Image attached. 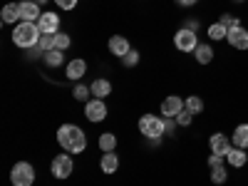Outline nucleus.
Returning a JSON list of instances; mask_svg holds the SVG:
<instances>
[{"mask_svg": "<svg viewBox=\"0 0 248 186\" xmlns=\"http://www.w3.org/2000/svg\"><path fill=\"white\" fill-rule=\"evenodd\" d=\"M57 144L67 154H82L87 149V137L77 124H62L57 129Z\"/></svg>", "mask_w": 248, "mask_h": 186, "instance_id": "nucleus-1", "label": "nucleus"}, {"mask_svg": "<svg viewBox=\"0 0 248 186\" xmlns=\"http://www.w3.org/2000/svg\"><path fill=\"white\" fill-rule=\"evenodd\" d=\"M40 28H37V23H25V20H20V23L15 25V30H13V43L17 45V47H23V50H30V47H35L37 43H40Z\"/></svg>", "mask_w": 248, "mask_h": 186, "instance_id": "nucleus-2", "label": "nucleus"}, {"mask_svg": "<svg viewBox=\"0 0 248 186\" xmlns=\"http://www.w3.org/2000/svg\"><path fill=\"white\" fill-rule=\"evenodd\" d=\"M139 132L147 137V139H161V137H167V132H164V117L141 114V119H139Z\"/></svg>", "mask_w": 248, "mask_h": 186, "instance_id": "nucleus-3", "label": "nucleus"}, {"mask_svg": "<svg viewBox=\"0 0 248 186\" xmlns=\"http://www.w3.org/2000/svg\"><path fill=\"white\" fill-rule=\"evenodd\" d=\"M10 181L13 186H32L35 184V169L30 161H17L13 171H10Z\"/></svg>", "mask_w": 248, "mask_h": 186, "instance_id": "nucleus-4", "label": "nucleus"}, {"mask_svg": "<svg viewBox=\"0 0 248 186\" xmlns=\"http://www.w3.org/2000/svg\"><path fill=\"white\" fill-rule=\"evenodd\" d=\"M174 47H176L179 52H194V50L199 47V35H196L194 30H186V28L176 30V35H174Z\"/></svg>", "mask_w": 248, "mask_h": 186, "instance_id": "nucleus-5", "label": "nucleus"}, {"mask_svg": "<svg viewBox=\"0 0 248 186\" xmlns=\"http://www.w3.org/2000/svg\"><path fill=\"white\" fill-rule=\"evenodd\" d=\"M72 169H75V161H72L70 154H57L50 164V171H52L55 179H67L72 174Z\"/></svg>", "mask_w": 248, "mask_h": 186, "instance_id": "nucleus-6", "label": "nucleus"}, {"mask_svg": "<svg viewBox=\"0 0 248 186\" xmlns=\"http://www.w3.org/2000/svg\"><path fill=\"white\" fill-rule=\"evenodd\" d=\"M85 117L94 124V122H102L107 117V105H105V99H97V97H92L87 105H85Z\"/></svg>", "mask_w": 248, "mask_h": 186, "instance_id": "nucleus-7", "label": "nucleus"}, {"mask_svg": "<svg viewBox=\"0 0 248 186\" xmlns=\"http://www.w3.org/2000/svg\"><path fill=\"white\" fill-rule=\"evenodd\" d=\"M231 139L226 137L223 132H216V134H211V139H209V149H211V154H218V156H226L231 152Z\"/></svg>", "mask_w": 248, "mask_h": 186, "instance_id": "nucleus-8", "label": "nucleus"}, {"mask_svg": "<svg viewBox=\"0 0 248 186\" xmlns=\"http://www.w3.org/2000/svg\"><path fill=\"white\" fill-rule=\"evenodd\" d=\"M226 43H229L233 50H248V30L241 28H231L229 35H226Z\"/></svg>", "mask_w": 248, "mask_h": 186, "instance_id": "nucleus-9", "label": "nucleus"}, {"mask_svg": "<svg viewBox=\"0 0 248 186\" xmlns=\"http://www.w3.org/2000/svg\"><path fill=\"white\" fill-rule=\"evenodd\" d=\"M17 5H20V20H25V23H37L40 15H43L35 0H20Z\"/></svg>", "mask_w": 248, "mask_h": 186, "instance_id": "nucleus-10", "label": "nucleus"}, {"mask_svg": "<svg viewBox=\"0 0 248 186\" xmlns=\"http://www.w3.org/2000/svg\"><path fill=\"white\" fill-rule=\"evenodd\" d=\"M37 28H40V32H43V35H55V32H60V15H55V13H43V15H40V20H37Z\"/></svg>", "mask_w": 248, "mask_h": 186, "instance_id": "nucleus-11", "label": "nucleus"}, {"mask_svg": "<svg viewBox=\"0 0 248 186\" xmlns=\"http://www.w3.org/2000/svg\"><path fill=\"white\" fill-rule=\"evenodd\" d=\"M181 109H186V105H184V99H181L179 94H169L167 99L161 102V114H164V117H174V119H176V114H179Z\"/></svg>", "mask_w": 248, "mask_h": 186, "instance_id": "nucleus-12", "label": "nucleus"}, {"mask_svg": "<svg viewBox=\"0 0 248 186\" xmlns=\"http://www.w3.org/2000/svg\"><path fill=\"white\" fill-rule=\"evenodd\" d=\"M107 47H109V52L117 55L119 60L132 50V47H129V40L124 37V35H112V37H109V43H107Z\"/></svg>", "mask_w": 248, "mask_h": 186, "instance_id": "nucleus-13", "label": "nucleus"}, {"mask_svg": "<svg viewBox=\"0 0 248 186\" xmlns=\"http://www.w3.org/2000/svg\"><path fill=\"white\" fill-rule=\"evenodd\" d=\"M226 164L233 169H243L248 164V152L246 149H238V147H231V152L226 154Z\"/></svg>", "mask_w": 248, "mask_h": 186, "instance_id": "nucleus-14", "label": "nucleus"}, {"mask_svg": "<svg viewBox=\"0 0 248 186\" xmlns=\"http://www.w3.org/2000/svg\"><path fill=\"white\" fill-rule=\"evenodd\" d=\"M214 47L209 45V43H199V47L194 50V60L199 62V65H211L214 62Z\"/></svg>", "mask_w": 248, "mask_h": 186, "instance_id": "nucleus-15", "label": "nucleus"}, {"mask_svg": "<svg viewBox=\"0 0 248 186\" xmlns=\"http://www.w3.org/2000/svg\"><path fill=\"white\" fill-rule=\"evenodd\" d=\"M85 72H87V62L85 60H72V62H67V77L70 79H82L85 77Z\"/></svg>", "mask_w": 248, "mask_h": 186, "instance_id": "nucleus-16", "label": "nucleus"}, {"mask_svg": "<svg viewBox=\"0 0 248 186\" xmlns=\"http://www.w3.org/2000/svg\"><path fill=\"white\" fill-rule=\"evenodd\" d=\"M99 167H102V171H105V174H117V169H119V156H117L114 152L102 154Z\"/></svg>", "mask_w": 248, "mask_h": 186, "instance_id": "nucleus-17", "label": "nucleus"}, {"mask_svg": "<svg viewBox=\"0 0 248 186\" xmlns=\"http://www.w3.org/2000/svg\"><path fill=\"white\" fill-rule=\"evenodd\" d=\"M231 144H233V147H238V149H248V124H246V122L238 124V127L233 129Z\"/></svg>", "mask_w": 248, "mask_h": 186, "instance_id": "nucleus-18", "label": "nucleus"}, {"mask_svg": "<svg viewBox=\"0 0 248 186\" xmlns=\"http://www.w3.org/2000/svg\"><path fill=\"white\" fill-rule=\"evenodd\" d=\"M90 90H92V94H94L97 99H105V97H109V94H112V85H109V79H94L92 85H90Z\"/></svg>", "mask_w": 248, "mask_h": 186, "instance_id": "nucleus-19", "label": "nucleus"}, {"mask_svg": "<svg viewBox=\"0 0 248 186\" xmlns=\"http://www.w3.org/2000/svg\"><path fill=\"white\" fill-rule=\"evenodd\" d=\"M0 15H3V23L5 25H17L20 23V5H15V3H8L5 8H3V13H0Z\"/></svg>", "mask_w": 248, "mask_h": 186, "instance_id": "nucleus-20", "label": "nucleus"}, {"mask_svg": "<svg viewBox=\"0 0 248 186\" xmlns=\"http://www.w3.org/2000/svg\"><path fill=\"white\" fill-rule=\"evenodd\" d=\"M97 144H99V149L105 152V154H107V152H114V149H117V134H114V132H105V134L99 137Z\"/></svg>", "mask_w": 248, "mask_h": 186, "instance_id": "nucleus-21", "label": "nucleus"}, {"mask_svg": "<svg viewBox=\"0 0 248 186\" xmlns=\"http://www.w3.org/2000/svg\"><path fill=\"white\" fill-rule=\"evenodd\" d=\"M226 35H229V28L226 25H221V23L209 25V40L211 43H221V40H226Z\"/></svg>", "mask_w": 248, "mask_h": 186, "instance_id": "nucleus-22", "label": "nucleus"}, {"mask_svg": "<svg viewBox=\"0 0 248 186\" xmlns=\"http://www.w3.org/2000/svg\"><path fill=\"white\" fill-rule=\"evenodd\" d=\"M184 105H186V109H189L191 114H201L203 112V99L199 94H189L184 99Z\"/></svg>", "mask_w": 248, "mask_h": 186, "instance_id": "nucleus-23", "label": "nucleus"}, {"mask_svg": "<svg viewBox=\"0 0 248 186\" xmlns=\"http://www.w3.org/2000/svg\"><path fill=\"white\" fill-rule=\"evenodd\" d=\"M226 179H229V169H226V164H218V167H211V184L221 186V184H226Z\"/></svg>", "mask_w": 248, "mask_h": 186, "instance_id": "nucleus-24", "label": "nucleus"}, {"mask_svg": "<svg viewBox=\"0 0 248 186\" xmlns=\"http://www.w3.org/2000/svg\"><path fill=\"white\" fill-rule=\"evenodd\" d=\"M45 65L47 67H60L62 62H65V55H62V50H50V52H45Z\"/></svg>", "mask_w": 248, "mask_h": 186, "instance_id": "nucleus-25", "label": "nucleus"}, {"mask_svg": "<svg viewBox=\"0 0 248 186\" xmlns=\"http://www.w3.org/2000/svg\"><path fill=\"white\" fill-rule=\"evenodd\" d=\"M90 94H92V90L87 87V85H75V90H72V97H75V102H90Z\"/></svg>", "mask_w": 248, "mask_h": 186, "instance_id": "nucleus-26", "label": "nucleus"}, {"mask_svg": "<svg viewBox=\"0 0 248 186\" xmlns=\"http://www.w3.org/2000/svg\"><path fill=\"white\" fill-rule=\"evenodd\" d=\"M70 45H72V40H70L67 32H55V50H62V52H65Z\"/></svg>", "mask_w": 248, "mask_h": 186, "instance_id": "nucleus-27", "label": "nucleus"}, {"mask_svg": "<svg viewBox=\"0 0 248 186\" xmlns=\"http://www.w3.org/2000/svg\"><path fill=\"white\" fill-rule=\"evenodd\" d=\"M218 23H221V25H226L229 30H231V28H241V20H238L236 15H231V13H223V15L218 17Z\"/></svg>", "mask_w": 248, "mask_h": 186, "instance_id": "nucleus-28", "label": "nucleus"}, {"mask_svg": "<svg viewBox=\"0 0 248 186\" xmlns=\"http://www.w3.org/2000/svg\"><path fill=\"white\" fill-rule=\"evenodd\" d=\"M37 47L43 50V52L55 50V35H40V43H37Z\"/></svg>", "mask_w": 248, "mask_h": 186, "instance_id": "nucleus-29", "label": "nucleus"}, {"mask_svg": "<svg viewBox=\"0 0 248 186\" xmlns=\"http://www.w3.org/2000/svg\"><path fill=\"white\" fill-rule=\"evenodd\" d=\"M122 65H124V67H137V65H139V52H137V50H129L127 55L122 57Z\"/></svg>", "mask_w": 248, "mask_h": 186, "instance_id": "nucleus-30", "label": "nucleus"}, {"mask_svg": "<svg viewBox=\"0 0 248 186\" xmlns=\"http://www.w3.org/2000/svg\"><path fill=\"white\" fill-rule=\"evenodd\" d=\"M194 117H196V114H191L189 109H181V112L176 114V124H179V127H189V124L194 122Z\"/></svg>", "mask_w": 248, "mask_h": 186, "instance_id": "nucleus-31", "label": "nucleus"}, {"mask_svg": "<svg viewBox=\"0 0 248 186\" xmlns=\"http://www.w3.org/2000/svg\"><path fill=\"white\" fill-rule=\"evenodd\" d=\"M176 119L174 117H164V132H167V137H174L176 134Z\"/></svg>", "mask_w": 248, "mask_h": 186, "instance_id": "nucleus-32", "label": "nucleus"}, {"mask_svg": "<svg viewBox=\"0 0 248 186\" xmlns=\"http://www.w3.org/2000/svg\"><path fill=\"white\" fill-rule=\"evenodd\" d=\"M226 156H218V154H209V159H206V164H209V169L211 167H218V164H223Z\"/></svg>", "mask_w": 248, "mask_h": 186, "instance_id": "nucleus-33", "label": "nucleus"}, {"mask_svg": "<svg viewBox=\"0 0 248 186\" xmlns=\"http://www.w3.org/2000/svg\"><path fill=\"white\" fill-rule=\"evenodd\" d=\"M55 5L62 8V10H72L77 5V0H55Z\"/></svg>", "mask_w": 248, "mask_h": 186, "instance_id": "nucleus-34", "label": "nucleus"}, {"mask_svg": "<svg viewBox=\"0 0 248 186\" xmlns=\"http://www.w3.org/2000/svg\"><path fill=\"white\" fill-rule=\"evenodd\" d=\"M181 28H186V30H194V32H199V28H201V23L194 17V20H186V23L181 25Z\"/></svg>", "mask_w": 248, "mask_h": 186, "instance_id": "nucleus-35", "label": "nucleus"}, {"mask_svg": "<svg viewBox=\"0 0 248 186\" xmlns=\"http://www.w3.org/2000/svg\"><path fill=\"white\" fill-rule=\"evenodd\" d=\"M174 3H176V5H181V8H194V5L199 3V0H174Z\"/></svg>", "mask_w": 248, "mask_h": 186, "instance_id": "nucleus-36", "label": "nucleus"}, {"mask_svg": "<svg viewBox=\"0 0 248 186\" xmlns=\"http://www.w3.org/2000/svg\"><path fill=\"white\" fill-rule=\"evenodd\" d=\"M35 3H37V5H40V8H43V5H45V3H47V0H35Z\"/></svg>", "mask_w": 248, "mask_h": 186, "instance_id": "nucleus-37", "label": "nucleus"}, {"mask_svg": "<svg viewBox=\"0 0 248 186\" xmlns=\"http://www.w3.org/2000/svg\"><path fill=\"white\" fill-rule=\"evenodd\" d=\"M233 3H246V0H233Z\"/></svg>", "mask_w": 248, "mask_h": 186, "instance_id": "nucleus-38", "label": "nucleus"}]
</instances>
